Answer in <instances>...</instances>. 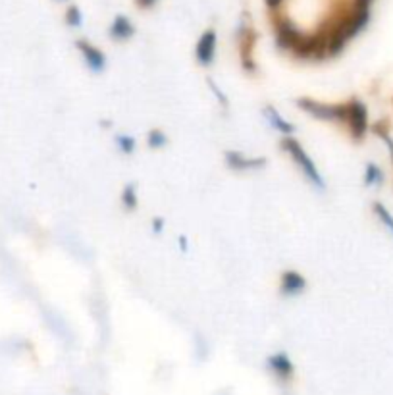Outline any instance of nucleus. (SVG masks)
<instances>
[{
	"label": "nucleus",
	"mask_w": 393,
	"mask_h": 395,
	"mask_svg": "<svg viewBox=\"0 0 393 395\" xmlns=\"http://www.w3.org/2000/svg\"><path fill=\"white\" fill-rule=\"evenodd\" d=\"M153 226H155V232H162V226H164V222H162V218H155L153 220Z\"/></svg>",
	"instance_id": "nucleus-19"
},
{
	"label": "nucleus",
	"mask_w": 393,
	"mask_h": 395,
	"mask_svg": "<svg viewBox=\"0 0 393 395\" xmlns=\"http://www.w3.org/2000/svg\"><path fill=\"white\" fill-rule=\"evenodd\" d=\"M116 145L124 155H131L135 150V139L131 135H116Z\"/></svg>",
	"instance_id": "nucleus-16"
},
{
	"label": "nucleus",
	"mask_w": 393,
	"mask_h": 395,
	"mask_svg": "<svg viewBox=\"0 0 393 395\" xmlns=\"http://www.w3.org/2000/svg\"><path fill=\"white\" fill-rule=\"evenodd\" d=\"M78 50L81 52V56L85 60L87 68L95 74H100L106 69V56L100 49H97L95 45H91L89 41H78Z\"/></svg>",
	"instance_id": "nucleus-6"
},
{
	"label": "nucleus",
	"mask_w": 393,
	"mask_h": 395,
	"mask_svg": "<svg viewBox=\"0 0 393 395\" xmlns=\"http://www.w3.org/2000/svg\"><path fill=\"white\" fill-rule=\"evenodd\" d=\"M135 35V27L133 23L126 18V16H116L112 25H110V37L114 41H128Z\"/></svg>",
	"instance_id": "nucleus-10"
},
{
	"label": "nucleus",
	"mask_w": 393,
	"mask_h": 395,
	"mask_svg": "<svg viewBox=\"0 0 393 395\" xmlns=\"http://www.w3.org/2000/svg\"><path fill=\"white\" fill-rule=\"evenodd\" d=\"M157 0H137V4L141 6V8H148V6H153Z\"/></svg>",
	"instance_id": "nucleus-21"
},
{
	"label": "nucleus",
	"mask_w": 393,
	"mask_h": 395,
	"mask_svg": "<svg viewBox=\"0 0 393 395\" xmlns=\"http://www.w3.org/2000/svg\"><path fill=\"white\" fill-rule=\"evenodd\" d=\"M306 289V280L297 270H285L280 280V293L284 297L301 295Z\"/></svg>",
	"instance_id": "nucleus-7"
},
{
	"label": "nucleus",
	"mask_w": 393,
	"mask_h": 395,
	"mask_svg": "<svg viewBox=\"0 0 393 395\" xmlns=\"http://www.w3.org/2000/svg\"><path fill=\"white\" fill-rule=\"evenodd\" d=\"M147 141L153 148H162L168 143V137L166 133H162V131H158V129H153V131H148Z\"/></svg>",
	"instance_id": "nucleus-15"
},
{
	"label": "nucleus",
	"mask_w": 393,
	"mask_h": 395,
	"mask_svg": "<svg viewBox=\"0 0 393 395\" xmlns=\"http://www.w3.org/2000/svg\"><path fill=\"white\" fill-rule=\"evenodd\" d=\"M216 31L207 30L201 39L196 43L195 47V58L201 66H210L214 62V56H216Z\"/></svg>",
	"instance_id": "nucleus-5"
},
{
	"label": "nucleus",
	"mask_w": 393,
	"mask_h": 395,
	"mask_svg": "<svg viewBox=\"0 0 393 395\" xmlns=\"http://www.w3.org/2000/svg\"><path fill=\"white\" fill-rule=\"evenodd\" d=\"M297 106L322 122H345L347 116V104H326L311 99H297Z\"/></svg>",
	"instance_id": "nucleus-2"
},
{
	"label": "nucleus",
	"mask_w": 393,
	"mask_h": 395,
	"mask_svg": "<svg viewBox=\"0 0 393 395\" xmlns=\"http://www.w3.org/2000/svg\"><path fill=\"white\" fill-rule=\"evenodd\" d=\"M372 0H355V6L357 8H370Z\"/></svg>",
	"instance_id": "nucleus-18"
},
{
	"label": "nucleus",
	"mask_w": 393,
	"mask_h": 395,
	"mask_svg": "<svg viewBox=\"0 0 393 395\" xmlns=\"http://www.w3.org/2000/svg\"><path fill=\"white\" fill-rule=\"evenodd\" d=\"M66 21L71 27H79L81 25L83 18H81V12H79L78 6H69L68 12H66Z\"/></svg>",
	"instance_id": "nucleus-17"
},
{
	"label": "nucleus",
	"mask_w": 393,
	"mask_h": 395,
	"mask_svg": "<svg viewBox=\"0 0 393 395\" xmlns=\"http://www.w3.org/2000/svg\"><path fill=\"white\" fill-rule=\"evenodd\" d=\"M226 164L232 170H256L262 168L266 164V158H249L237 150H227L226 153Z\"/></svg>",
	"instance_id": "nucleus-8"
},
{
	"label": "nucleus",
	"mask_w": 393,
	"mask_h": 395,
	"mask_svg": "<svg viewBox=\"0 0 393 395\" xmlns=\"http://www.w3.org/2000/svg\"><path fill=\"white\" fill-rule=\"evenodd\" d=\"M345 124L351 131L357 141L366 135V129H368V110L364 106L363 100L353 99L347 102V116H345Z\"/></svg>",
	"instance_id": "nucleus-3"
},
{
	"label": "nucleus",
	"mask_w": 393,
	"mask_h": 395,
	"mask_svg": "<svg viewBox=\"0 0 393 395\" xmlns=\"http://www.w3.org/2000/svg\"><path fill=\"white\" fill-rule=\"evenodd\" d=\"M305 37L306 35H303V33L297 30L295 25H291L289 21H280V23L276 25V41H278V47L287 50V52H291L295 56H297V52L301 49Z\"/></svg>",
	"instance_id": "nucleus-4"
},
{
	"label": "nucleus",
	"mask_w": 393,
	"mask_h": 395,
	"mask_svg": "<svg viewBox=\"0 0 393 395\" xmlns=\"http://www.w3.org/2000/svg\"><path fill=\"white\" fill-rule=\"evenodd\" d=\"M282 2H284V0H266V6H268V8H272V10H276Z\"/></svg>",
	"instance_id": "nucleus-20"
},
{
	"label": "nucleus",
	"mask_w": 393,
	"mask_h": 395,
	"mask_svg": "<svg viewBox=\"0 0 393 395\" xmlns=\"http://www.w3.org/2000/svg\"><path fill=\"white\" fill-rule=\"evenodd\" d=\"M383 181V174L380 166H376L374 162L366 164V170H364V185H380Z\"/></svg>",
	"instance_id": "nucleus-12"
},
{
	"label": "nucleus",
	"mask_w": 393,
	"mask_h": 395,
	"mask_svg": "<svg viewBox=\"0 0 393 395\" xmlns=\"http://www.w3.org/2000/svg\"><path fill=\"white\" fill-rule=\"evenodd\" d=\"M374 212H376V216L380 218V222H382L383 226L388 227L390 232L393 234V216L392 212L388 210V208L383 207L382 203H374Z\"/></svg>",
	"instance_id": "nucleus-14"
},
{
	"label": "nucleus",
	"mask_w": 393,
	"mask_h": 395,
	"mask_svg": "<svg viewBox=\"0 0 393 395\" xmlns=\"http://www.w3.org/2000/svg\"><path fill=\"white\" fill-rule=\"evenodd\" d=\"M265 114L266 118H268V122H270V126H272L276 131H280V133H284V135H293L295 126L291 122H287L274 106H266Z\"/></svg>",
	"instance_id": "nucleus-11"
},
{
	"label": "nucleus",
	"mask_w": 393,
	"mask_h": 395,
	"mask_svg": "<svg viewBox=\"0 0 393 395\" xmlns=\"http://www.w3.org/2000/svg\"><path fill=\"white\" fill-rule=\"evenodd\" d=\"M282 147H284V150L289 155V157L293 158L297 168L303 172V176H305L316 189L326 188L324 178H322V174H320L318 168H316L315 160L308 157V153H306L305 148H303V145H301L293 135H285V137L282 139Z\"/></svg>",
	"instance_id": "nucleus-1"
},
{
	"label": "nucleus",
	"mask_w": 393,
	"mask_h": 395,
	"mask_svg": "<svg viewBox=\"0 0 393 395\" xmlns=\"http://www.w3.org/2000/svg\"><path fill=\"white\" fill-rule=\"evenodd\" d=\"M268 366L282 380H289L293 376V363H291V359L285 353H276V355L268 357Z\"/></svg>",
	"instance_id": "nucleus-9"
},
{
	"label": "nucleus",
	"mask_w": 393,
	"mask_h": 395,
	"mask_svg": "<svg viewBox=\"0 0 393 395\" xmlns=\"http://www.w3.org/2000/svg\"><path fill=\"white\" fill-rule=\"evenodd\" d=\"M122 205L126 210H135L137 208V188L133 183H128L122 191Z\"/></svg>",
	"instance_id": "nucleus-13"
}]
</instances>
